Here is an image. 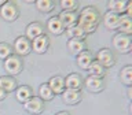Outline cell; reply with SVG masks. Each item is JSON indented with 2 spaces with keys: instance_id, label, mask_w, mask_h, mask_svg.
Segmentation results:
<instances>
[{
  "instance_id": "1",
  "label": "cell",
  "mask_w": 132,
  "mask_h": 115,
  "mask_svg": "<svg viewBox=\"0 0 132 115\" xmlns=\"http://www.w3.org/2000/svg\"><path fill=\"white\" fill-rule=\"evenodd\" d=\"M101 19H102V15H101V12H99V10L96 7L87 6L78 12L77 25L80 26L81 30L88 36V34H92V33L96 30Z\"/></svg>"
},
{
  "instance_id": "2",
  "label": "cell",
  "mask_w": 132,
  "mask_h": 115,
  "mask_svg": "<svg viewBox=\"0 0 132 115\" xmlns=\"http://www.w3.org/2000/svg\"><path fill=\"white\" fill-rule=\"evenodd\" d=\"M4 70L8 75L14 77L16 74H19L23 70V60L22 57L12 53L11 56H8L6 60H4Z\"/></svg>"
},
{
  "instance_id": "3",
  "label": "cell",
  "mask_w": 132,
  "mask_h": 115,
  "mask_svg": "<svg viewBox=\"0 0 132 115\" xmlns=\"http://www.w3.org/2000/svg\"><path fill=\"white\" fill-rule=\"evenodd\" d=\"M94 59L105 69H110L116 64V55L110 48H102L94 55Z\"/></svg>"
},
{
  "instance_id": "4",
  "label": "cell",
  "mask_w": 132,
  "mask_h": 115,
  "mask_svg": "<svg viewBox=\"0 0 132 115\" xmlns=\"http://www.w3.org/2000/svg\"><path fill=\"white\" fill-rule=\"evenodd\" d=\"M113 47L120 53H128L132 49V37L117 33L113 37Z\"/></svg>"
},
{
  "instance_id": "5",
  "label": "cell",
  "mask_w": 132,
  "mask_h": 115,
  "mask_svg": "<svg viewBox=\"0 0 132 115\" xmlns=\"http://www.w3.org/2000/svg\"><path fill=\"white\" fill-rule=\"evenodd\" d=\"M0 16H2L4 21H7V22H14V21L19 16L18 6H16L14 2L7 0V2L0 7Z\"/></svg>"
},
{
  "instance_id": "6",
  "label": "cell",
  "mask_w": 132,
  "mask_h": 115,
  "mask_svg": "<svg viewBox=\"0 0 132 115\" xmlns=\"http://www.w3.org/2000/svg\"><path fill=\"white\" fill-rule=\"evenodd\" d=\"M12 52H15V55H18L21 57L29 55L32 52V43L30 40H28L25 36L16 37L14 44H12Z\"/></svg>"
},
{
  "instance_id": "7",
  "label": "cell",
  "mask_w": 132,
  "mask_h": 115,
  "mask_svg": "<svg viewBox=\"0 0 132 115\" xmlns=\"http://www.w3.org/2000/svg\"><path fill=\"white\" fill-rule=\"evenodd\" d=\"M23 108L26 112L32 114V115H39L44 111L45 106H44V101L39 96H32L28 101L23 103Z\"/></svg>"
},
{
  "instance_id": "8",
  "label": "cell",
  "mask_w": 132,
  "mask_h": 115,
  "mask_svg": "<svg viewBox=\"0 0 132 115\" xmlns=\"http://www.w3.org/2000/svg\"><path fill=\"white\" fill-rule=\"evenodd\" d=\"M82 86H85V89L91 93H99L105 89V80L99 77L88 75L82 82Z\"/></svg>"
},
{
  "instance_id": "9",
  "label": "cell",
  "mask_w": 132,
  "mask_h": 115,
  "mask_svg": "<svg viewBox=\"0 0 132 115\" xmlns=\"http://www.w3.org/2000/svg\"><path fill=\"white\" fill-rule=\"evenodd\" d=\"M62 101L68 106H76L82 100V93L81 90H73V89H65L61 93Z\"/></svg>"
},
{
  "instance_id": "10",
  "label": "cell",
  "mask_w": 132,
  "mask_h": 115,
  "mask_svg": "<svg viewBox=\"0 0 132 115\" xmlns=\"http://www.w3.org/2000/svg\"><path fill=\"white\" fill-rule=\"evenodd\" d=\"M32 43V51L36 53H45L50 48V37L45 34H41L39 37H36L35 40L30 41Z\"/></svg>"
},
{
  "instance_id": "11",
  "label": "cell",
  "mask_w": 132,
  "mask_h": 115,
  "mask_svg": "<svg viewBox=\"0 0 132 115\" xmlns=\"http://www.w3.org/2000/svg\"><path fill=\"white\" fill-rule=\"evenodd\" d=\"M82 77L77 73H70L65 78V88L66 89H73V90H81L82 88Z\"/></svg>"
},
{
  "instance_id": "12",
  "label": "cell",
  "mask_w": 132,
  "mask_h": 115,
  "mask_svg": "<svg viewBox=\"0 0 132 115\" xmlns=\"http://www.w3.org/2000/svg\"><path fill=\"white\" fill-rule=\"evenodd\" d=\"M41 34H44V25L41 22H30L26 26L25 30V37L28 40H35L36 37H39Z\"/></svg>"
},
{
  "instance_id": "13",
  "label": "cell",
  "mask_w": 132,
  "mask_h": 115,
  "mask_svg": "<svg viewBox=\"0 0 132 115\" xmlns=\"http://www.w3.org/2000/svg\"><path fill=\"white\" fill-rule=\"evenodd\" d=\"M59 21L62 22L65 29L72 27L74 25H77V19H78V14L76 11H62L59 15H56Z\"/></svg>"
},
{
  "instance_id": "14",
  "label": "cell",
  "mask_w": 132,
  "mask_h": 115,
  "mask_svg": "<svg viewBox=\"0 0 132 115\" xmlns=\"http://www.w3.org/2000/svg\"><path fill=\"white\" fill-rule=\"evenodd\" d=\"M76 62H77V66L81 70H88L89 64L94 62V53L91 52L89 49H85V51H82L81 53L77 55Z\"/></svg>"
},
{
  "instance_id": "15",
  "label": "cell",
  "mask_w": 132,
  "mask_h": 115,
  "mask_svg": "<svg viewBox=\"0 0 132 115\" xmlns=\"http://www.w3.org/2000/svg\"><path fill=\"white\" fill-rule=\"evenodd\" d=\"M47 84H48L50 89L52 90L54 94H61L66 89L65 88V77H62V75H54V77H51Z\"/></svg>"
},
{
  "instance_id": "16",
  "label": "cell",
  "mask_w": 132,
  "mask_h": 115,
  "mask_svg": "<svg viewBox=\"0 0 132 115\" xmlns=\"http://www.w3.org/2000/svg\"><path fill=\"white\" fill-rule=\"evenodd\" d=\"M47 30L54 36H61L62 33H65V27L58 16H51L47 21Z\"/></svg>"
},
{
  "instance_id": "17",
  "label": "cell",
  "mask_w": 132,
  "mask_h": 115,
  "mask_svg": "<svg viewBox=\"0 0 132 115\" xmlns=\"http://www.w3.org/2000/svg\"><path fill=\"white\" fill-rule=\"evenodd\" d=\"M18 88V82L14 77L11 75H2L0 77V89H3L6 93L15 92V89Z\"/></svg>"
},
{
  "instance_id": "18",
  "label": "cell",
  "mask_w": 132,
  "mask_h": 115,
  "mask_svg": "<svg viewBox=\"0 0 132 115\" xmlns=\"http://www.w3.org/2000/svg\"><path fill=\"white\" fill-rule=\"evenodd\" d=\"M127 4H128L127 0H110V2H107L106 6L109 8V12H113V14H117V15H124Z\"/></svg>"
},
{
  "instance_id": "19",
  "label": "cell",
  "mask_w": 132,
  "mask_h": 115,
  "mask_svg": "<svg viewBox=\"0 0 132 115\" xmlns=\"http://www.w3.org/2000/svg\"><path fill=\"white\" fill-rule=\"evenodd\" d=\"M68 49L69 52L72 53V55H78V53H81L82 51H85L87 49V44L84 40H77V39H70L68 41Z\"/></svg>"
},
{
  "instance_id": "20",
  "label": "cell",
  "mask_w": 132,
  "mask_h": 115,
  "mask_svg": "<svg viewBox=\"0 0 132 115\" xmlns=\"http://www.w3.org/2000/svg\"><path fill=\"white\" fill-rule=\"evenodd\" d=\"M117 30L120 32V34H132V18L127 15H120V22L117 26Z\"/></svg>"
},
{
  "instance_id": "21",
  "label": "cell",
  "mask_w": 132,
  "mask_h": 115,
  "mask_svg": "<svg viewBox=\"0 0 132 115\" xmlns=\"http://www.w3.org/2000/svg\"><path fill=\"white\" fill-rule=\"evenodd\" d=\"M33 96V90L29 85H21L15 89V97L19 103H25Z\"/></svg>"
},
{
  "instance_id": "22",
  "label": "cell",
  "mask_w": 132,
  "mask_h": 115,
  "mask_svg": "<svg viewBox=\"0 0 132 115\" xmlns=\"http://www.w3.org/2000/svg\"><path fill=\"white\" fill-rule=\"evenodd\" d=\"M102 22L105 25V27L109 29V30H117V26H118V22H120V15L107 11L106 14L103 15Z\"/></svg>"
},
{
  "instance_id": "23",
  "label": "cell",
  "mask_w": 132,
  "mask_h": 115,
  "mask_svg": "<svg viewBox=\"0 0 132 115\" xmlns=\"http://www.w3.org/2000/svg\"><path fill=\"white\" fill-rule=\"evenodd\" d=\"M36 8L39 10L40 12H43V14H48V12H51L54 8L56 6V2L55 0H37L35 3Z\"/></svg>"
},
{
  "instance_id": "24",
  "label": "cell",
  "mask_w": 132,
  "mask_h": 115,
  "mask_svg": "<svg viewBox=\"0 0 132 115\" xmlns=\"http://www.w3.org/2000/svg\"><path fill=\"white\" fill-rule=\"evenodd\" d=\"M120 81L125 86L132 85V66L131 64H127L121 69V71H120Z\"/></svg>"
},
{
  "instance_id": "25",
  "label": "cell",
  "mask_w": 132,
  "mask_h": 115,
  "mask_svg": "<svg viewBox=\"0 0 132 115\" xmlns=\"http://www.w3.org/2000/svg\"><path fill=\"white\" fill-rule=\"evenodd\" d=\"M87 71H88L89 75L99 77V78H103V77L106 75V69L103 67V66L99 64V63H98V62L95 60V59H94L92 63L89 64V67H88V70H87Z\"/></svg>"
},
{
  "instance_id": "26",
  "label": "cell",
  "mask_w": 132,
  "mask_h": 115,
  "mask_svg": "<svg viewBox=\"0 0 132 115\" xmlns=\"http://www.w3.org/2000/svg\"><path fill=\"white\" fill-rule=\"evenodd\" d=\"M65 32H66V36L69 37V40H70V39L85 40V37H87V34H85V33L81 30L78 25H74V26H72V27H68V29H65Z\"/></svg>"
},
{
  "instance_id": "27",
  "label": "cell",
  "mask_w": 132,
  "mask_h": 115,
  "mask_svg": "<svg viewBox=\"0 0 132 115\" xmlns=\"http://www.w3.org/2000/svg\"><path fill=\"white\" fill-rule=\"evenodd\" d=\"M39 97L45 103V101L52 100V99L55 97V94H54V93H52V90L50 89L48 84H41V85H40V88H39Z\"/></svg>"
},
{
  "instance_id": "28",
  "label": "cell",
  "mask_w": 132,
  "mask_h": 115,
  "mask_svg": "<svg viewBox=\"0 0 132 115\" xmlns=\"http://www.w3.org/2000/svg\"><path fill=\"white\" fill-rule=\"evenodd\" d=\"M59 4L62 11H76L80 7V3L77 0H61Z\"/></svg>"
},
{
  "instance_id": "29",
  "label": "cell",
  "mask_w": 132,
  "mask_h": 115,
  "mask_svg": "<svg viewBox=\"0 0 132 115\" xmlns=\"http://www.w3.org/2000/svg\"><path fill=\"white\" fill-rule=\"evenodd\" d=\"M12 55V47L8 43H0V59L6 60L8 56Z\"/></svg>"
},
{
  "instance_id": "30",
  "label": "cell",
  "mask_w": 132,
  "mask_h": 115,
  "mask_svg": "<svg viewBox=\"0 0 132 115\" xmlns=\"http://www.w3.org/2000/svg\"><path fill=\"white\" fill-rule=\"evenodd\" d=\"M124 15H127V16H129V18H132V2H128Z\"/></svg>"
},
{
  "instance_id": "31",
  "label": "cell",
  "mask_w": 132,
  "mask_h": 115,
  "mask_svg": "<svg viewBox=\"0 0 132 115\" xmlns=\"http://www.w3.org/2000/svg\"><path fill=\"white\" fill-rule=\"evenodd\" d=\"M6 97H7V93L4 92L3 89H0V101H2V100H4Z\"/></svg>"
},
{
  "instance_id": "32",
  "label": "cell",
  "mask_w": 132,
  "mask_h": 115,
  "mask_svg": "<svg viewBox=\"0 0 132 115\" xmlns=\"http://www.w3.org/2000/svg\"><path fill=\"white\" fill-rule=\"evenodd\" d=\"M127 96H128V100H132V88L128 86V92H127Z\"/></svg>"
},
{
  "instance_id": "33",
  "label": "cell",
  "mask_w": 132,
  "mask_h": 115,
  "mask_svg": "<svg viewBox=\"0 0 132 115\" xmlns=\"http://www.w3.org/2000/svg\"><path fill=\"white\" fill-rule=\"evenodd\" d=\"M55 115H70L69 111H59V112H56Z\"/></svg>"
},
{
  "instance_id": "34",
  "label": "cell",
  "mask_w": 132,
  "mask_h": 115,
  "mask_svg": "<svg viewBox=\"0 0 132 115\" xmlns=\"http://www.w3.org/2000/svg\"><path fill=\"white\" fill-rule=\"evenodd\" d=\"M6 2H7V0H0V7H2V6H3V4L6 3Z\"/></svg>"
}]
</instances>
